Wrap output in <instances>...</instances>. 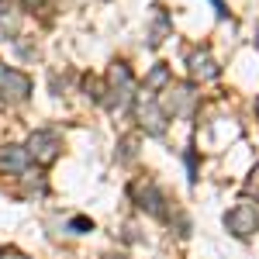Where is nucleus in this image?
<instances>
[{
	"instance_id": "1",
	"label": "nucleus",
	"mask_w": 259,
	"mask_h": 259,
	"mask_svg": "<svg viewBox=\"0 0 259 259\" xmlns=\"http://www.w3.org/2000/svg\"><path fill=\"white\" fill-rule=\"evenodd\" d=\"M225 225H228V232H232V235L249 239V235L259 228V211H256V204H249V200L235 204V207L225 214Z\"/></svg>"
},
{
	"instance_id": "2",
	"label": "nucleus",
	"mask_w": 259,
	"mask_h": 259,
	"mask_svg": "<svg viewBox=\"0 0 259 259\" xmlns=\"http://www.w3.org/2000/svg\"><path fill=\"white\" fill-rule=\"evenodd\" d=\"M59 149H62L59 135H56V132H49V128H41V132H35V135L28 139V156H31V159H38V162H45V166L59 156Z\"/></svg>"
},
{
	"instance_id": "3",
	"label": "nucleus",
	"mask_w": 259,
	"mask_h": 259,
	"mask_svg": "<svg viewBox=\"0 0 259 259\" xmlns=\"http://www.w3.org/2000/svg\"><path fill=\"white\" fill-rule=\"evenodd\" d=\"M31 94V80L24 76V73H14V69H7L4 62H0V100H11V104H18Z\"/></svg>"
},
{
	"instance_id": "4",
	"label": "nucleus",
	"mask_w": 259,
	"mask_h": 259,
	"mask_svg": "<svg viewBox=\"0 0 259 259\" xmlns=\"http://www.w3.org/2000/svg\"><path fill=\"white\" fill-rule=\"evenodd\" d=\"M139 118H142V128H145L149 135H162V132H166V111L156 104V97H152L149 90L139 97Z\"/></svg>"
},
{
	"instance_id": "5",
	"label": "nucleus",
	"mask_w": 259,
	"mask_h": 259,
	"mask_svg": "<svg viewBox=\"0 0 259 259\" xmlns=\"http://www.w3.org/2000/svg\"><path fill=\"white\" fill-rule=\"evenodd\" d=\"M128 90H132V73H128V66H114V69H111V90H107V94H111V97L104 100V104H107V107H124V104H128V97H132V94H128Z\"/></svg>"
},
{
	"instance_id": "6",
	"label": "nucleus",
	"mask_w": 259,
	"mask_h": 259,
	"mask_svg": "<svg viewBox=\"0 0 259 259\" xmlns=\"http://www.w3.org/2000/svg\"><path fill=\"white\" fill-rule=\"evenodd\" d=\"M132 194H135V200H139V207H145L149 214H156V218H166V200H162V194L156 190V183L152 180H145V183H135L132 187Z\"/></svg>"
},
{
	"instance_id": "7",
	"label": "nucleus",
	"mask_w": 259,
	"mask_h": 259,
	"mask_svg": "<svg viewBox=\"0 0 259 259\" xmlns=\"http://www.w3.org/2000/svg\"><path fill=\"white\" fill-rule=\"evenodd\" d=\"M24 166H28V152H21L18 145H4V149H0V169L24 173Z\"/></svg>"
},
{
	"instance_id": "8",
	"label": "nucleus",
	"mask_w": 259,
	"mask_h": 259,
	"mask_svg": "<svg viewBox=\"0 0 259 259\" xmlns=\"http://www.w3.org/2000/svg\"><path fill=\"white\" fill-rule=\"evenodd\" d=\"M190 69H194V76H204V80H211V76H218V66L211 59V52L207 49H200L190 56Z\"/></svg>"
},
{
	"instance_id": "9",
	"label": "nucleus",
	"mask_w": 259,
	"mask_h": 259,
	"mask_svg": "<svg viewBox=\"0 0 259 259\" xmlns=\"http://www.w3.org/2000/svg\"><path fill=\"white\" fill-rule=\"evenodd\" d=\"M166 31H169V18L159 11V14H156V28H152V38H149V41H152V45H159Z\"/></svg>"
},
{
	"instance_id": "10",
	"label": "nucleus",
	"mask_w": 259,
	"mask_h": 259,
	"mask_svg": "<svg viewBox=\"0 0 259 259\" xmlns=\"http://www.w3.org/2000/svg\"><path fill=\"white\" fill-rule=\"evenodd\" d=\"M0 28H4V31H11V35L18 31V18H14V14H7V7H4V4H0Z\"/></svg>"
},
{
	"instance_id": "11",
	"label": "nucleus",
	"mask_w": 259,
	"mask_h": 259,
	"mask_svg": "<svg viewBox=\"0 0 259 259\" xmlns=\"http://www.w3.org/2000/svg\"><path fill=\"white\" fill-rule=\"evenodd\" d=\"M166 80H169V69H166V66H156L152 76L145 80V87H159V83H166Z\"/></svg>"
},
{
	"instance_id": "12",
	"label": "nucleus",
	"mask_w": 259,
	"mask_h": 259,
	"mask_svg": "<svg viewBox=\"0 0 259 259\" xmlns=\"http://www.w3.org/2000/svg\"><path fill=\"white\" fill-rule=\"evenodd\" d=\"M69 228H73V232H94V221H87V218H73V221H69Z\"/></svg>"
},
{
	"instance_id": "13",
	"label": "nucleus",
	"mask_w": 259,
	"mask_h": 259,
	"mask_svg": "<svg viewBox=\"0 0 259 259\" xmlns=\"http://www.w3.org/2000/svg\"><path fill=\"white\" fill-rule=\"evenodd\" d=\"M211 4H214V11H218V18H225V14H228V11H225V4H221V0H211Z\"/></svg>"
},
{
	"instance_id": "14",
	"label": "nucleus",
	"mask_w": 259,
	"mask_h": 259,
	"mask_svg": "<svg viewBox=\"0 0 259 259\" xmlns=\"http://www.w3.org/2000/svg\"><path fill=\"white\" fill-rule=\"evenodd\" d=\"M0 259H24V256H21V252H4Z\"/></svg>"
},
{
	"instance_id": "15",
	"label": "nucleus",
	"mask_w": 259,
	"mask_h": 259,
	"mask_svg": "<svg viewBox=\"0 0 259 259\" xmlns=\"http://www.w3.org/2000/svg\"><path fill=\"white\" fill-rule=\"evenodd\" d=\"M24 4H38V0H24Z\"/></svg>"
}]
</instances>
